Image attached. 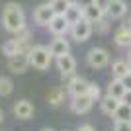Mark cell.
I'll return each instance as SVG.
<instances>
[{"mask_svg":"<svg viewBox=\"0 0 131 131\" xmlns=\"http://www.w3.org/2000/svg\"><path fill=\"white\" fill-rule=\"evenodd\" d=\"M72 2H77L78 6H82V8H86V6L94 4V2H98V0H72Z\"/></svg>","mask_w":131,"mask_h":131,"instance_id":"obj_27","label":"cell"},{"mask_svg":"<svg viewBox=\"0 0 131 131\" xmlns=\"http://www.w3.org/2000/svg\"><path fill=\"white\" fill-rule=\"evenodd\" d=\"M129 27H131V18H129Z\"/></svg>","mask_w":131,"mask_h":131,"instance_id":"obj_34","label":"cell"},{"mask_svg":"<svg viewBox=\"0 0 131 131\" xmlns=\"http://www.w3.org/2000/svg\"><path fill=\"white\" fill-rule=\"evenodd\" d=\"M14 90V82L8 77H0V96H10Z\"/></svg>","mask_w":131,"mask_h":131,"instance_id":"obj_22","label":"cell"},{"mask_svg":"<svg viewBox=\"0 0 131 131\" xmlns=\"http://www.w3.org/2000/svg\"><path fill=\"white\" fill-rule=\"evenodd\" d=\"M125 90H127V88L123 86L121 78H114V80L110 82V86H108V94H110V96H114V98H119V100H121V96L125 94Z\"/></svg>","mask_w":131,"mask_h":131,"instance_id":"obj_19","label":"cell"},{"mask_svg":"<svg viewBox=\"0 0 131 131\" xmlns=\"http://www.w3.org/2000/svg\"><path fill=\"white\" fill-rule=\"evenodd\" d=\"M92 31H94V26H92V22H88L86 18H82L80 22L71 26V37L74 39V41H78V43L86 41V39L92 35Z\"/></svg>","mask_w":131,"mask_h":131,"instance_id":"obj_4","label":"cell"},{"mask_svg":"<svg viewBox=\"0 0 131 131\" xmlns=\"http://www.w3.org/2000/svg\"><path fill=\"white\" fill-rule=\"evenodd\" d=\"M112 117H114L115 121H131V106L121 102V106L115 110V114L112 115Z\"/></svg>","mask_w":131,"mask_h":131,"instance_id":"obj_21","label":"cell"},{"mask_svg":"<svg viewBox=\"0 0 131 131\" xmlns=\"http://www.w3.org/2000/svg\"><path fill=\"white\" fill-rule=\"evenodd\" d=\"M61 80L67 86V92L71 96H80V94H88L90 82L82 77H77V72H69V74H61Z\"/></svg>","mask_w":131,"mask_h":131,"instance_id":"obj_3","label":"cell"},{"mask_svg":"<svg viewBox=\"0 0 131 131\" xmlns=\"http://www.w3.org/2000/svg\"><path fill=\"white\" fill-rule=\"evenodd\" d=\"M78 131H96V129H94L92 125H80V127H78Z\"/></svg>","mask_w":131,"mask_h":131,"instance_id":"obj_30","label":"cell"},{"mask_svg":"<svg viewBox=\"0 0 131 131\" xmlns=\"http://www.w3.org/2000/svg\"><path fill=\"white\" fill-rule=\"evenodd\" d=\"M53 16H55V10L51 8V4H41L33 12V20H35L37 26H49Z\"/></svg>","mask_w":131,"mask_h":131,"instance_id":"obj_10","label":"cell"},{"mask_svg":"<svg viewBox=\"0 0 131 131\" xmlns=\"http://www.w3.org/2000/svg\"><path fill=\"white\" fill-rule=\"evenodd\" d=\"M2 121H4V112L0 110V123H2Z\"/></svg>","mask_w":131,"mask_h":131,"instance_id":"obj_31","label":"cell"},{"mask_svg":"<svg viewBox=\"0 0 131 131\" xmlns=\"http://www.w3.org/2000/svg\"><path fill=\"white\" fill-rule=\"evenodd\" d=\"M112 72H114V78H123L125 74H129L131 72L129 61H115L112 65Z\"/></svg>","mask_w":131,"mask_h":131,"instance_id":"obj_18","label":"cell"},{"mask_svg":"<svg viewBox=\"0 0 131 131\" xmlns=\"http://www.w3.org/2000/svg\"><path fill=\"white\" fill-rule=\"evenodd\" d=\"M100 106H102V112L108 115H114L115 110L121 106V100L119 98H114V96H110V94H106L104 98L100 100Z\"/></svg>","mask_w":131,"mask_h":131,"instance_id":"obj_16","label":"cell"},{"mask_svg":"<svg viewBox=\"0 0 131 131\" xmlns=\"http://www.w3.org/2000/svg\"><path fill=\"white\" fill-rule=\"evenodd\" d=\"M114 41L117 47H129L131 49V27H119L117 31L114 33Z\"/></svg>","mask_w":131,"mask_h":131,"instance_id":"obj_15","label":"cell"},{"mask_svg":"<svg viewBox=\"0 0 131 131\" xmlns=\"http://www.w3.org/2000/svg\"><path fill=\"white\" fill-rule=\"evenodd\" d=\"M121 82H123V86H125L127 90H131V72H129V74H125V77L121 78Z\"/></svg>","mask_w":131,"mask_h":131,"instance_id":"obj_29","label":"cell"},{"mask_svg":"<svg viewBox=\"0 0 131 131\" xmlns=\"http://www.w3.org/2000/svg\"><path fill=\"white\" fill-rule=\"evenodd\" d=\"M43 131H55V129H43Z\"/></svg>","mask_w":131,"mask_h":131,"instance_id":"obj_33","label":"cell"},{"mask_svg":"<svg viewBox=\"0 0 131 131\" xmlns=\"http://www.w3.org/2000/svg\"><path fill=\"white\" fill-rule=\"evenodd\" d=\"M82 10H84V18H86L88 22H92V24H96L98 20H102V18L106 16L104 6L100 4V2H94V4L86 6V8H82Z\"/></svg>","mask_w":131,"mask_h":131,"instance_id":"obj_13","label":"cell"},{"mask_svg":"<svg viewBox=\"0 0 131 131\" xmlns=\"http://www.w3.org/2000/svg\"><path fill=\"white\" fill-rule=\"evenodd\" d=\"M104 12L110 20H119L127 14V4L125 0H106Z\"/></svg>","mask_w":131,"mask_h":131,"instance_id":"obj_6","label":"cell"},{"mask_svg":"<svg viewBox=\"0 0 131 131\" xmlns=\"http://www.w3.org/2000/svg\"><path fill=\"white\" fill-rule=\"evenodd\" d=\"M65 18L69 20V24H77V22H80L82 18H84V10H82V6H78L77 2H71L69 4V8H67V12H65Z\"/></svg>","mask_w":131,"mask_h":131,"instance_id":"obj_17","label":"cell"},{"mask_svg":"<svg viewBox=\"0 0 131 131\" xmlns=\"http://www.w3.org/2000/svg\"><path fill=\"white\" fill-rule=\"evenodd\" d=\"M51 53H53V57H61V55L65 53H71V45H69V41L65 39V35H59V37L53 39V43L49 45Z\"/></svg>","mask_w":131,"mask_h":131,"instance_id":"obj_14","label":"cell"},{"mask_svg":"<svg viewBox=\"0 0 131 131\" xmlns=\"http://www.w3.org/2000/svg\"><path fill=\"white\" fill-rule=\"evenodd\" d=\"M88 94H90V98H92L94 102H98V100H100V86H98V84H94V82H90Z\"/></svg>","mask_w":131,"mask_h":131,"instance_id":"obj_25","label":"cell"},{"mask_svg":"<svg viewBox=\"0 0 131 131\" xmlns=\"http://www.w3.org/2000/svg\"><path fill=\"white\" fill-rule=\"evenodd\" d=\"M121 102L127 104V106H131V90H125V94L121 96Z\"/></svg>","mask_w":131,"mask_h":131,"instance_id":"obj_28","label":"cell"},{"mask_svg":"<svg viewBox=\"0 0 131 131\" xmlns=\"http://www.w3.org/2000/svg\"><path fill=\"white\" fill-rule=\"evenodd\" d=\"M14 115L18 119H29L33 115V104L27 100H18L14 104Z\"/></svg>","mask_w":131,"mask_h":131,"instance_id":"obj_12","label":"cell"},{"mask_svg":"<svg viewBox=\"0 0 131 131\" xmlns=\"http://www.w3.org/2000/svg\"><path fill=\"white\" fill-rule=\"evenodd\" d=\"M127 61H129V65H131V51H129V55H127Z\"/></svg>","mask_w":131,"mask_h":131,"instance_id":"obj_32","label":"cell"},{"mask_svg":"<svg viewBox=\"0 0 131 131\" xmlns=\"http://www.w3.org/2000/svg\"><path fill=\"white\" fill-rule=\"evenodd\" d=\"M108 20H110V18H108V16H104L102 20H98L96 24H92V26H94V29H96V33H108V29H110Z\"/></svg>","mask_w":131,"mask_h":131,"instance_id":"obj_24","label":"cell"},{"mask_svg":"<svg viewBox=\"0 0 131 131\" xmlns=\"http://www.w3.org/2000/svg\"><path fill=\"white\" fill-rule=\"evenodd\" d=\"M47 27H49V31L53 33L55 37L67 35V33L71 31V24H69V20L65 18V14H55L53 20H51V24Z\"/></svg>","mask_w":131,"mask_h":131,"instance_id":"obj_7","label":"cell"},{"mask_svg":"<svg viewBox=\"0 0 131 131\" xmlns=\"http://www.w3.org/2000/svg\"><path fill=\"white\" fill-rule=\"evenodd\" d=\"M49 4L55 10V14H65L67 8H69V4H71V0H51Z\"/></svg>","mask_w":131,"mask_h":131,"instance_id":"obj_23","label":"cell"},{"mask_svg":"<svg viewBox=\"0 0 131 131\" xmlns=\"http://www.w3.org/2000/svg\"><path fill=\"white\" fill-rule=\"evenodd\" d=\"M94 106V100L90 98V94H80V96H72V102H71V110L74 114L82 115V114H88Z\"/></svg>","mask_w":131,"mask_h":131,"instance_id":"obj_8","label":"cell"},{"mask_svg":"<svg viewBox=\"0 0 131 131\" xmlns=\"http://www.w3.org/2000/svg\"><path fill=\"white\" fill-rule=\"evenodd\" d=\"M86 61H88V65L92 67V69H104V67L110 63V55H108V51L102 49V47H94V49L88 51Z\"/></svg>","mask_w":131,"mask_h":131,"instance_id":"obj_5","label":"cell"},{"mask_svg":"<svg viewBox=\"0 0 131 131\" xmlns=\"http://www.w3.org/2000/svg\"><path fill=\"white\" fill-rule=\"evenodd\" d=\"M27 67H29V57H27V53H18V55L8 57V69H10L12 72L22 74V72L27 71Z\"/></svg>","mask_w":131,"mask_h":131,"instance_id":"obj_9","label":"cell"},{"mask_svg":"<svg viewBox=\"0 0 131 131\" xmlns=\"http://www.w3.org/2000/svg\"><path fill=\"white\" fill-rule=\"evenodd\" d=\"M47 102H49V106H53V108L61 106L65 102V92H63L61 88H51L49 92H47Z\"/></svg>","mask_w":131,"mask_h":131,"instance_id":"obj_20","label":"cell"},{"mask_svg":"<svg viewBox=\"0 0 131 131\" xmlns=\"http://www.w3.org/2000/svg\"><path fill=\"white\" fill-rule=\"evenodd\" d=\"M55 63H57V69L61 71V74H69V72L77 71V61L71 53H65L61 57H55Z\"/></svg>","mask_w":131,"mask_h":131,"instance_id":"obj_11","label":"cell"},{"mask_svg":"<svg viewBox=\"0 0 131 131\" xmlns=\"http://www.w3.org/2000/svg\"><path fill=\"white\" fill-rule=\"evenodd\" d=\"M2 24H4L6 31L10 33H20L26 29V16H24L22 6L16 2H8L2 8Z\"/></svg>","mask_w":131,"mask_h":131,"instance_id":"obj_1","label":"cell"},{"mask_svg":"<svg viewBox=\"0 0 131 131\" xmlns=\"http://www.w3.org/2000/svg\"><path fill=\"white\" fill-rule=\"evenodd\" d=\"M29 67L33 69H37V71H45V69H49L51 61H53V53H51L49 47H43V45H33L29 53Z\"/></svg>","mask_w":131,"mask_h":131,"instance_id":"obj_2","label":"cell"},{"mask_svg":"<svg viewBox=\"0 0 131 131\" xmlns=\"http://www.w3.org/2000/svg\"><path fill=\"white\" fill-rule=\"evenodd\" d=\"M114 131H131V121H115Z\"/></svg>","mask_w":131,"mask_h":131,"instance_id":"obj_26","label":"cell"}]
</instances>
